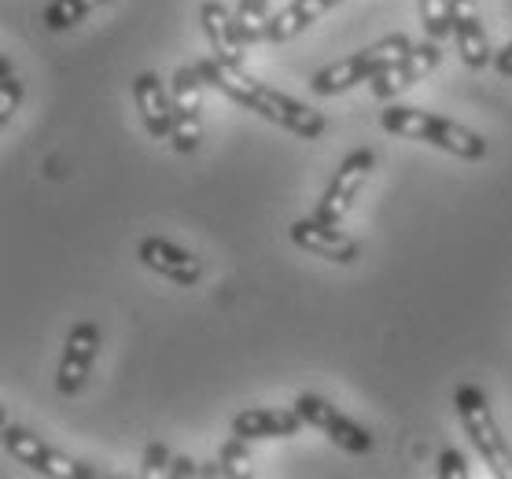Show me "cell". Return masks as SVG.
<instances>
[{
  "label": "cell",
  "instance_id": "6da1fadb",
  "mask_svg": "<svg viewBox=\"0 0 512 479\" xmlns=\"http://www.w3.org/2000/svg\"><path fill=\"white\" fill-rule=\"evenodd\" d=\"M196 67H199V74H203V82L214 85L218 93H225L229 100L247 107V111L262 115L266 122H277L280 129H288L295 137H306V141H321V137H325V129H328L325 115L314 111V107L299 104L295 96L277 93V89H269L266 82H258V78H251L247 71H236V67H229V63H222V59H214V56L199 59Z\"/></svg>",
  "mask_w": 512,
  "mask_h": 479
},
{
  "label": "cell",
  "instance_id": "7a4b0ae2",
  "mask_svg": "<svg viewBox=\"0 0 512 479\" xmlns=\"http://www.w3.org/2000/svg\"><path fill=\"white\" fill-rule=\"evenodd\" d=\"M380 126H384L387 133H395V137L424 141V144H431V148H439V152L457 155V159H465V163H479V159H487V152H490V144L483 141V133L461 126L454 118L424 111V107L391 104L384 115H380Z\"/></svg>",
  "mask_w": 512,
  "mask_h": 479
},
{
  "label": "cell",
  "instance_id": "3957f363",
  "mask_svg": "<svg viewBox=\"0 0 512 479\" xmlns=\"http://www.w3.org/2000/svg\"><path fill=\"white\" fill-rule=\"evenodd\" d=\"M454 409L461 424H465L468 439L479 450L483 465H490V472L498 479H512V446L509 439L501 435L498 421H494V409H490L483 387L476 384H461L454 391Z\"/></svg>",
  "mask_w": 512,
  "mask_h": 479
},
{
  "label": "cell",
  "instance_id": "277c9868",
  "mask_svg": "<svg viewBox=\"0 0 512 479\" xmlns=\"http://www.w3.org/2000/svg\"><path fill=\"white\" fill-rule=\"evenodd\" d=\"M409 48H413V41H409L406 34H391V37H384V41H376V45L354 52V56L328 63L325 71L314 74L310 89H314V96L347 93V89H354L358 82H373L376 74H384L391 63H398Z\"/></svg>",
  "mask_w": 512,
  "mask_h": 479
},
{
  "label": "cell",
  "instance_id": "5b68a950",
  "mask_svg": "<svg viewBox=\"0 0 512 479\" xmlns=\"http://www.w3.org/2000/svg\"><path fill=\"white\" fill-rule=\"evenodd\" d=\"M4 450H8L19 465H26L30 472H41V476H48V479L96 476V468L82 465V461H74V457H67V454H59L56 446L41 443V435L26 432L19 424H8V428H4Z\"/></svg>",
  "mask_w": 512,
  "mask_h": 479
},
{
  "label": "cell",
  "instance_id": "8992f818",
  "mask_svg": "<svg viewBox=\"0 0 512 479\" xmlns=\"http://www.w3.org/2000/svg\"><path fill=\"white\" fill-rule=\"evenodd\" d=\"M203 74L199 67H181L174 74V133L170 141L181 155H192L203 144Z\"/></svg>",
  "mask_w": 512,
  "mask_h": 479
},
{
  "label": "cell",
  "instance_id": "52a82bcc",
  "mask_svg": "<svg viewBox=\"0 0 512 479\" xmlns=\"http://www.w3.org/2000/svg\"><path fill=\"white\" fill-rule=\"evenodd\" d=\"M373 166H376V152H369V148H354V152L339 163L336 177L328 181L325 196H321V203H317V218L328 225L343 222L347 211L354 207V199H358L361 185H365V177L373 174Z\"/></svg>",
  "mask_w": 512,
  "mask_h": 479
},
{
  "label": "cell",
  "instance_id": "ba28073f",
  "mask_svg": "<svg viewBox=\"0 0 512 479\" xmlns=\"http://www.w3.org/2000/svg\"><path fill=\"white\" fill-rule=\"evenodd\" d=\"M295 409H299V417H303L310 428L325 432L339 450H347V454H369V450H373V435H369V428H361L358 421H350L347 413H339L328 398L299 395L295 398Z\"/></svg>",
  "mask_w": 512,
  "mask_h": 479
},
{
  "label": "cell",
  "instance_id": "9c48e42d",
  "mask_svg": "<svg viewBox=\"0 0 512 479\" xmlns=\"http://www.w3.org/2000/svg\"><path fill=\"white\" fill-rule=\"evenodd\" d=\"M100 354V328L93 321H78L70 328L67 343H63V358H59L56 387L59 395H78L93 373V362Z\"/></svg>",
  "mask_w": 512,
  "mask_h": 479
},
{
  "label": "cell",
  "instance_id": "30bf717a",
  "mask_svg": "<svg viewBox=\"0 0 512 479\" xmlns=\"http://www.w3.org/2000/svg\"><path fill=\"white\" fill-rule=\"evenodd\" d=\"M439 59H443V52H439V41H420V45L409 48L398 63H391L384 74H376V78H373V96H376V100H395V96H402L406 89H413L417 82H424V78L439 67Z\"/></svg>",
  "mask_w": 512,
  "mask_h": 479
},
{
  "label": "cell",
  "instance_id": "8fae6325",
  "mask_svg": "<svg viewBox=\"0 0 512 479\" xmlns=\"http://www.w3.org/2000/svg\"><path fill=\"white\" fill-rule=\"evenodd\" d=\"M137 258L152 269V273L181 284V288H196V284L203 281V262H199L192 251L177 247L174 240H166V236H144L137 244Z\"/></svg>",
  "mask_w": 512,
  "mask_h": 479
},
{
  "label": "cell",
  "instance_id": "7c38bea8",
  "mask_svg": "<svg viewBox=\"0 0 512 479\" xmlns=\"http://www.w3.org/2000/svg\"><path fill=\"white\" fill-rule=\"evenodd\" d=\"M291 244L303 247L306 255L314 258H325V262H336V266H350V262H358L361 247L354 236L339 233V225H328L321 218H299V222L291 225Z\"/></svg>",
  "mask_w": 512,
  "mask_h": 479
},
{
  "label": "cell",
  "instance_id": "4fadbf2b",
  "mask_svg": "<svg viewBox=\"0 0 512 479\" xmlns=\"http://www.w3.org/2000/svg\"><path fill=\"white\" fill-rule=\"evenodd\" d=\"M199 15H203V30H207V41L214 48V59H222L236 71H247V41L236 26V15L222 0H207Z\"/></svg>",
  "mask_w": 512,
  "mask_h": 479
},
{
  "label": "cell",
  "instance_id": "5bb4252c",
  "mask_svg": "<svg viewBox=\"0 0 512 479\" xmlns=\"http://www.w3.org/2000/svg\"><path fill=\"white\" fill-rule=\"evenodd\" d=\"M133 100H137V111L144 118V129L152 133L155 141H163L174 133V93H166L163 78L155 71L137 74L133 82Z\"/></svg>",
  "mask_w": 512,
  "mask_h": 479
},
{
  "label": "cell",
  "instance_id": "9a60e30c",
  "mask_svg": "<svg viewBox=\"0 0 512 479\" xmlns=\"http://www.w3.org/2000/svg\"><path fill=\"white\" fill-rule=\"evenodd\" d=\"M303 417L299 409H269V406H255L244 409L233 417V435L240 439H291V435L303 432Z\"/></svg>",
  "mask_w": 512,
  "mask_h": 479
},
{
  "label": "cell",
  "instance_id": "2e32d148",
  "mask_svg": "<svg viewBox=\"0 0 512 479\" xmlns=\"http://www.w3.org/2000/svg\"><path fill=\"white\" fill-rule=\"evenodd\" d=\"M454 41L461 59H465L472 71H483L490 59H494L476 0H454Z\"/></svg>",
  "mask_w": 512,
  "mask_h": 479
},
{
  "label": "cell",
  "instance_id": "e0dca14e",
  "mask_svg": "<svg viewBox=\"0 0 512 479\" xmlns=\"http://www.w3.org/2000/svg\"><path fill=\"white\" fill-rule=\"evenodd\" d=\"M339 0H291L288 8H280L277 19H269L266 41L273 45H284L291 37H299L310 23H317L328 8H336Z\"/></svg>",
  "mask_w": 512,
  "mask_h": 479
},
{
  "label": "cell",
  "instance_id": "ac0fdd59",
  "mask_svg": "<svg viewBox=\"0 0 512 479\" xmlns=\"http://www.w3.org/2000/svg\"><path fill=\"white\" fill-rule=\"evenodd\" d=\"M100 4H107V0H52L45 8V26L52 34H63V30L82 23L85 15L100 8Z\"/></svg>",
  "mask_w": 512,
  "mask_h": 479
},
{
  "label": "cell",
  "instance_id": "d6986e66",
  "mask_svg": "<svg viewBox=\"0 0 512 479\" xmlns=\"http://www.w3.org/2000/svg\"><path fill=\"white\" fill-rule=\"evenodd\" d=\"M236 26H240V34H244L247 45H255V41H266L269 0H240V4H236Z\"/></svg>",
  "mask_w": 512,
  "mask_h": 479
},
{
  "label": "cell",
  "instance_id": "ffe728a7",
  "mask_svg": "<svg viewBox=\"0 0 512 479\" xmlns=\"http://www.w3.org/2000/svg\"><path fill=\"white\" fill-rule=\"evenodd\" d=\"M417 8L431 41H443L446 34H454V0H417Z\"/></svg>",
  "mask_w": 512,
  "mask_h": 479
},
{
  "label": "cell",
  "instance_id": "44dd1931",
  "mask_svg": "<svg viewBox=\"0 0 512 479\" xmlns=\"http://www.w3.org/2000/svg\"><path fill=\"white\" fill-rule=\"evenodd\" d=\"M19 107H23V82H19L12 59L4 56L0 59V126H8Z\"/></svg>",
  "mask_w": 512,
  "mask_h": 479
},
{
  "label": "cell",
  "instance_id": "7402d4cb",
  "mask_svg": "<svg viewBox=\"0 0 512 479\" xmlns=\"http://www.w3.org/2000/svg\"><path fill=\"white\" fill-rule=\"evenodd\" d=\"M170 468H174V457H170V450L163 443H152L144 450V461H140V476L144 479L170 476Z\"/></svg>",
  "mask_w": 512,
  "mask_h": 479
},
{
  "label": "cell",
  "instance_id": "603a6c76",
  "mask_svg": "<svg viewBox=\"0 0 512 479\" xmlns=\"http://www.w3.org/2000/svg\"><path fill=\"white\" fill-rule=\"evenodd\" d=\"M218 461H222L225 476H244V472H247V461H251V457H247V439L233 435V439L225 443V450H222V457H218Z\"/></svg>",
  "mask_w": 512,
  "mask_h": 479
},
{
  "label": "cell",
  "instance_id": "cb8c5ba5",
  "mask_svg": "<svg viewBox=\"0 0 512 479\" xmlns=\"http://www.w3.org/2000/svg\"><path fill=\"white\" fill-rule=\"evenodd\" d=\"M439 476L443 479H468L465 457L457 454V450H443V457H439Z\"/></svg>",
  "mask_w": 512,
  "mask_h": 479
},
{
  "label": "cell",
  "instance_id": "d4e9b609",
  "mask_svg": "<svg viewBox=\"0 0 512 479\" xmlns=\"http://www.w3.org/2000/svg\"><path fill=\"white\" fill-rule=\"evenodd\" d=\"M494 67H498L501 78H512V41L505 48H501L498 56H494Z\"/></svg>",
  "mask_w": 512,
  "mask_h": 479
},
{
  "label": "cell",
  "instance_id": "484cf974",
  "mask_svg": "<svg viewBox=\"0 0 512 479\" xmlns=\"http://www.w3.org/2000/svg\"><path fill=\"white\" fill-rule=\"evenodd\" d=\"M170 476H199V468H196V461H188V457H174Z\"/></svg>",
  "mask_w": 512,
  "mask_h": 479
}]
</instances>
